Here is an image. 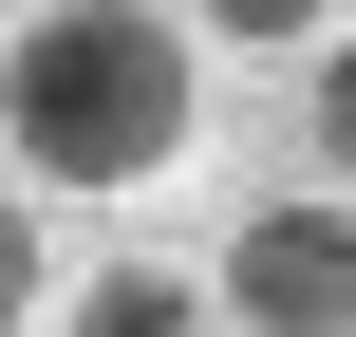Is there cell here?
<instances>
[{"label": "cell", "mask_w": 356, "mask_h": 337, "mask_svg": "<svg viewBox=\"0 0 356 337\" xmlns=\"http://www.w3.org/2000/svg\"><path fill=\"white\" fill-rule=\"evenodd\" d=\"M0 131L38 188H150L188 150V38L131 19V0H56L0 38Z\"/></svg>", "instance_id": "6da1fadb"}, {"label": "cell", "mask_w": 356, "mask_h": 337, "mask_svg": "<svg viewBox=\"0 0 356 337\" xmlns=\"http://www.w3.org/2000/svg\"><path fill=\"white\" fill-rule=\"evenodd\" d=\"M244 337H338L356 319V225L338 188H282V206H244V244H225V281H207Z\"/></svg>", "instance_id": "7a4b0ae2"}, {"label": "cell", "mask_w": 356, "mask_h": 337, "mask_svg": "<svg viewBox=\"0 0 356 337\" xmlns=\"http://www.w3.org/2000/svg\"><path fill=\"white\" fill-rule=\"evenodd\" d=\"M75 337H207V281H169V263H113V281L75 300Z\"/></svg>", "instance_id": "3957f363"}, {"label": "cell", "mask_w": 356, "mask_h": 337, "mask_svg": "<svg viewBox=\"0 0 356 337\" xmlns=\"http://www.w3.org/2000/svg\"><path fill=\"white\" fill-rule=\"evenodd\" d=\"M38 319V206H19V188H0V337Z\"/></svg>", "instance_id": "277c9868"}]
</instances>
